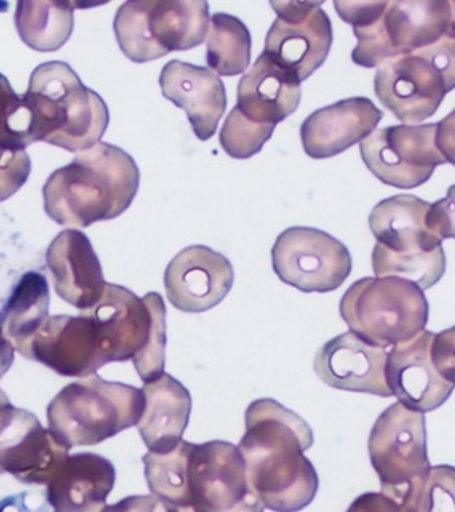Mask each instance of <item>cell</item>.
<instances>
[{
    "label": "cell",
    "instance_id": "26",
    "mask_svg": "<svg viewBox=\"0 0 455 512\" xmlns=\"http://www.w3.org/2000/svg\"><path fill=\"white\" fill-rule=\"evenodd\" d=\"M145 408L139 433L150 452H169L178 446L191 418L192 399L186 387L163 373L142 387Z\"/></svg>",
    "mask_w": 455,
    "mask_h": 512
},
{
    "label": "cell",
    "instance_id": "3",
    "mask_svg": "<svg viewBox=\"0 0 455 512\" xmlns=\"http://www.w3.org/2000/svg\"><path fill=\"white\" fill-rule=\"evenodd\" d=\"M334 5L343 22L355 30L358 44L351 59L364 69L454 38V2L447 0H337Z\"/></svg>",
    "mask_w": 455,
    "mask_h": 512
},
{
    "label": "cell",
    "instance_id": "22",
    "mask_svg": "<svg viewBox=\"0 0 455 512\" xmlns=\"http://www.w3.org/2000/svg\"><path fill=\"white\" fill-rule=\"evenodd\" d=\"M46 262L61 300L74 308H93L104 293L101 262L91 241L82 231L64 230L49 244Z\"/></svg>",
    "mask_w": 455,
    "mask_h": 512
},
{
    "label": "cell",
    "instance_id": "8",
    "mask_svg": "<svg viewBox=\"0 0 455 512\" xmlns=\"http://www.w3.org/2000/svg\"><path fill=\"white\" fill-rule=\"evenodd\" d=\"M360 150L366 168L387 186H423L436 166L454 163V113L438 124L376 129L361 140Z\"/></svg>",
    "mask_w": 455,
    "mask_h": 512
},
{
    "label": "cell",
    "instance_id": "12",
    "mask_svg": "<svg viewBox=\"0 0 455 512\" xmlns=\"http://www.w3.org/2000/svg\"><path fill=\"white\" fill-rule=\"evenodd\" d=\"M351 265L350 251L342 241L309 226L288 228L272 248L275 274L304 293L337 290L350 277Z\"/></svg>",
    "mask_w": 455,
    "mask_h": 512
},
{
    "label": "cell",
    "instance_id": "28",
    "mask_svg": "<svg viewBox=\"0 0 455 512\" xmlns=\"http://www.w3.org/2000/svg\"><path fill=\"white\" fill-rule=\"evenodd\" d=\"M48 314V280L38 272H28L20 278L0 311V329L13 347L22 353L28 340L46 322Z\"/></svg>",
    "mask_w": 455,
    "mask_h": 512
},
{
    "label": "cell",
    "instance_id": "9",
    "mask_svg": "<svg viewBox=\"0 0 455 512\" xmlns=\"http://www.w3.org/2000/svg\"><path fill=\"white\" fill-rule=\"evenodd\" d=\"M454 38L394 57L377 67L374 93L399 121L415 126L431 118L455 87Z\"/></svg>",
    "mask_w": 455,
    "mask_h": 512
},
{
    "label": "cell",
    "instance_id": "6",
    "mask_svg": "<svg viewBox=\"0 0 455 512\" xmlns=\"http://www.w3.org/2000/svg\"><path fill=\"white\" fill-rule=\"evenodd\" d=\"M208 2L204 0H129L117 9L114 35L130 61H156L187 51L207 38Z\"/></svg>",
    "mask_w": 455,
    "mask_h": 512
},
{
    "label": "cell",
    "instance_id": "31",
    "mask_svg": "<svg viewBox=\"0 0 455 512\" xmlns=\"http://www.w3.org/2000/svg\"><path fill=\"white\" fill-rule=\"evenodd\" d=\"M373 270L377 278H402L425 291L434 287L446 272V254L442 248L418 254H395L376 244Z\"/></svg>",
    "mask_w": 455,
    "mask_h": 512
},
{
    "label": "cell",
    "instance_id": "23",
    "mask_svg": "<svg viewBox=\"0 0 455 512\" xmlns=\"http://www.w3.org/2000/svg\"><path fill=\"white\" fill-rule=\"evenodd\" d=\"M166 100L184 109L197 139H212L226 111V90L218 75L205 67L169 61L160 75Z\"/></svg>",
    "mask_w": 455,
    "mask_h": 512
},
{
    "label": "cell",
    "instance_id": "11",
    "mask_svg": "<svg viewBox=\"0 0 455 512\" xmlns=\"http://www.w3.org/2000/svg\"><path fill=\"white\" fill-rule=\"evenodd\" d=\"M369 459L381 480V493L402 506L428 475L425 413L402 404L381 413L369 434Z\"/></svg>",
    "mask_w": 455,
    "mask_h": 512
},
{
    "label": "cell",
    "instance_id": "41",
    "mask_svg": "<svg viewBox=\"0 0 455 512\" xmlns=\"http://www.w3.org/2000/svg\"><path fill=\"white\" fill-rule=\"evenodd\" d=\"M10 404L9 397L0 391V405Z\"/></svg>",
    "mask_w": 455,
    "mask_h": 512
},
{
    "label": "cell",
    "instance_id": "19",
    "mask_svg": "<svg viewBox=\"0 0 455 512\" xmlns=\"http://www.w3.org/2000/svg\"><path fill=\"white\" fill-rule=\"evenodd\" d=\"M233 283L228 257L199 244L182 249L166 267V296L182 313L199 314L215 308L228 296Z\"/></svg>",
    "mask_w": 455,
    "mask_h": 512
},
{
    "label": "cell",
    "instance_id": "10",
    "mask_svg": "<svg viewBox=\"0 0 455 512\" xmlns=\"http://www.w3.org/2000/svg\"><path fill=\"white\" fill-rule=\"evenodd\" d=\"M386 382L399 404L413 412H433L446 404L455 384L454 329L423 330L387 353Z\"/></svg>",
    "mask_w": 455,
    "mask_h": 512
},
{
    "label": "cell",
    "instance_id": "5",
    "mask_svg": "<svg viewBox=\"0 0 455 512\" xmlns=\"http://www.w3.org/2000/svg\"><path fill=\"white\" fill-rule=\"evenodd\" d=\"M142 389L98 376L65 386L48 407V430L64 446H95L139 423Z\"/></svg>",
    "mask_w": 455,
    "mask_h": 512
},
{
    "label": "cell",
    "instance_id": "4",
    "mask_svg": "<svg viewBox=\"0 0 455 512\" xmlns=\"http://www.w3.org/2000/svg\"><path fill=\"white\" fill-rule=\"evenodd\" d=\"M35 142L67 152H85L100 144L109 126V109L85 87L69 64L46 62L33 70L25 95Z\"/></svg>",
    "mask_w": 455,
    "mask_h": 512
},
{
    "label": "cell",
    "instance_id": "17",
    "mask_svg": "<svg viewBox=\"0 0 455 512\" xmlns=\"http://www.w3.org/2000/svg\"><path fill=\"white\" fill-rule=\"evenodd\" d=\"M22 355L64 378H91L108 365L95 322L85 313L48 317L28 340Z\"/></svg>",
    "mask_w": 455,
    "mask_h": 512
},
{
    "label": "cell",
    "instance_id": "2",
    "mask_svg": "<svg viewBox=\"0 0 455 512\" xmlns=\"http://www.w3.org/2000/svg\"><path fill=\"white\" fill-rule=\"evenodd\" d=\"M139 184L134 158L116 145L100 142L49 176L43 187L44 210L70 230L87 228L126 212Z\"/></svg>",
    "mask_w": 455,
    "mask_h": 512
},
{
    "label": "cell",
    "instance_id": "33",
    "mask_svg": "<svg viewBox=\"0 0 455 512\" xmlns=\"http://www.w3.org/2000/svg\"><path fill=\"white\" fill-rule=\"evenodd\" d=\"M402 512H455V470L452 465H436L425 480L400 506Z\"/></svg>",
    "mask_w": 455,
    "mask_h": 512
},
{
    "label": "cell",
    "instance_id": "40",
    "mask_svg": "<svg viewBox=\"0 0 455 512\" xmlns=\"http://www.w3.org/2000/svg\"><path fill=\"white\" fill-rule=\"evenodd\" d=\"M178 512H197L192 506H176Z\"/></svg>",
    "mask_w": 455,
    "mask_h": 512
},
{
    "label": "cell",
    "instance_id": "1",
    "mask_svg": "<svg viewBox=\"0 0 455 512\" xmlns=\"http://www.w3.org/2000/svg\"><path fill=\"white\" fill-rule=\"evenodd\" d=\"M244 418L238 449L260 503L275 512L308 508L319 490V475L304 456L314 443L311 426L273 399L254 400Z\"/></svg>",
    "mask_w": 455,
    "mask_h": 512
},
{
    "label": "cell",
    "instance_id": "36",
    "mask_svg": "<svg viewBox=\"0 0 455 512\" xmlns=\"http://www.w3.org/2000/svg\"><path fill=\"white\" fill-rule=\"evenodd\" d=\"M31 173L30 155L20 152H0V202L20 191Z\"/></svg>",
    "mask_w": 455,
    "mask_h": 512
},
{
    "label": "cell",
    "instance_id": "18",
    "mask_svg": "<svg viewBox=\"0 0 455 512\" xmlns=\"http://www.w3.org/2000/svg\"><path fill=\"white\" fill-rule=\"evenodd\" d=\"M158 293L139 298L129 288L106 283L101 300L83 313L95 322L106 363L132 360L147 347Z\"/></svg>",
    "mask_w": 455,
    "mask_h": 512
},
{
    "label": "cell",
    "instance_id": "38",
    "mask_svg": "<svg viewBox=\"0 0 455 512\" xmlns=\"http://www.w3.org/2000/svg\"><path fill=\"white\" fill-rule=\"evenodd\" d=\"M347 512H402L399 504L384 493H364L351 503Z\"/></svg>",
    "mask_w": 455,
    "mask_h": 512
},
{
    "label": "cell",
    "instance_id": "25",
    "mask_svg": "<svg viewBox=\"0 0 455 512\" xmlns=\"http://www.w3.org/2000/svg\"><path fill=\"white\" fill-rule=\"evenodd\" d=\"M299 101L301 83L262 53L239 82L236 108L249 121L277 126L295 113Z\"/></svg>",
    "mask_w": 455,
    "mask_h": 512
},
{
    "label": "cell",
    "instance_id": "30",
    "mask_svg": "<svg viewBox=\"0 0 455 512\" xmlns=\"http://www.w3.org/2000/svg\"><path fill=\"white\" fill-rule=\"evenodd\" d=\"M194 444L182 439L169 452H148L143 456L147 485L156 498L173 506H189V456Z\"/></svg>",
    "mask_w": 455,
    "mask_h": 512
},
{
    "label": "cell",
    "instance_id": "14",
    "mask_svg": "<svg viewBox=\"0 0 455 512\" xmlns=\"http://www.w3.org/2000/svg\"><path fill=\"white\" fill-rule=\"evenodd\" d=\"M187 480L189 506L197 512H264V504L247 482L243 456L234 444H194Z\"/></svg>",
    "mask_w": 455,
    "mask_h": 512
},
{
    "label": "cell",
    "instance_id": "34",
    "mask_svg": "<svg viewBox=\"0 0 455 512\" xmlns=\"http://www.w3.org/2000/svg\"><path fill=\"white\" fill-rule=\"evenodd\" d=\"M275 127L277 126H265L249 121L234 106L221 127L220 145L234 160H247L264 148Z\"/></svg>",
    "mask_w": 455,
    "mask_h": 512
},
{
    "label": "cell",
    "instance_id": "35",
    "mask_svg": "<svg viewBox=\"0 0 455 512\" xmlns=\"http://www.w3.org/2000/svg\"><path fill=\"white\" fill-rule=\"evenodd\" d=\"M166 350V306L160 293L155 298L153 309V327L147 347L139 355L134 356L135 369L139 373L143 384L155 381L165 373Z\"/></svg>",
    "mask_w": 455,
    "mask_h": 512
},
{
    "label": "cell",
    "instance_id": "32",
    "mask_svg": "<svg viewBox=\"0 0 455 512\" xmlns=\"http://www.w3.org/2000/svg\"><path fill=\"white\" fill-rule=\"evenodd\" d=\"M33 142L25 96L17 95L9 79L0 74V152H20Z\"/></svg>",
    "mask_w": 455,
    "mask_h": 512
},
{
    "label": "cell",
    "instance_id": "21",
    "mask_svg": "<svg viewBox=\"0 0 455 512\" xmlns=\"http://www.w3.org/2000/svg\"><path fill=\"white\" fill-rule=\"evenodd\" d=\"M381 119V109L364 96L317 109L301 126L304 152L314 160L340 155L376 131Z\"/></svg>",
    "mask_w": 455,
    "mask_h": 512
},
{
    "label": "cell",
    "instance_id": "27",
    "mask_svg": "<svg viewBox=\"0 0 455 512\" xmlns=\"http://www.w3.org/2000/svg\"><path fill=\"white\" fill-rule=\"evenodd\" d=\"M18 36L39 53L61 49L74 31V5L57 0H22L15 10Z\"/></svg>",
    "mask_w": 455,
    "mask_h": 512
},
{
    "label": "cell",
    "instance_id": "20",
    "mask_svg": "<svg viewBox=\"0 0 455 512\" xmlns=\"http://www.w3.org/2000/svg\"><path fill=\"white\" fill-rule=\"evenodd\" d=\"M386 360L384 348L345 332L317 352L314 369L322 382L338 391L392 397L386 382Z\"/></svg>",
    "mask_w": 455,
    "mask_h": 512
},
{
    "label": "cell",
    "instance_id": "37",
    "mask_svg": "<svg viewBox=\"0 0 455 512\" xmlns=\"http://www.w3.org/2000/svg\"><path fill=\"white\" fill-rule=\"evenodd\" d=\"M103 512H178L176 506L153 495L129 496L119 503L106 506Z\"/></svg>",
    "mask_w": 455,
    "mask_h": 512
},
{
    "label": "cell",
    "instance_id": "7",
    "mask_svg": "<svg viewBox=\"0 0 455 512\" xmlns=\"http://www.w3.org/2000/svg\"><path fill=\"white\" fill-rule=\"evenodd\" d=\"M340 314L350 332L386 350L425 330L429 304L425 291L407 280L366 277L345 291Z\"/></svg>",
    "mask_w": 455,
    "mask_h": 512
},
{
    "label": "cell",
    "instance_id": "42",
    "mask_svg": "<svg viewBox=\"0 0 455 512\" xmlns=\"http://www.w3.org/2000/svg\"><path fill=\"white\" fill-rule=\"evenodd\" d=\"M0 512H2V509H0Z\"/></svg>",
    "mask_w": 455,
    "mask_h": 512
},
{
    "label": "cell",
    "instance_id": "15",
    "mask_svg": "<svg viewBox=\"0 0 455 512\" xmlns=\"http://www.w3.org/2000/svg\"><path fill=\"white\" fill-rule=\"evenodd\" d=\"M322 2H272L277 12L264 53L299 83L309 79L329 56L334 31Z\"/></svg>",
    "mask_w": 455,
    "mask_h": 512
},
{
    "label": "cell",
    "instance_id": "16",
    "mask_svg": "<svg viewBox=\"0 0 455 512\" xmlns=\"http://www.w3.org/2000/svg\"><path fill=\"white\" fill-rule=\"evenodd\" d=\"M67 457L69 447L36 415L12 404L0 405V473L30 485H48Z\"/></svg>",
    "mask_w": 455,
    "mask_h": 512
},
{
    "label": "cell",
    "instance_id": "24",
    "mask_svg": "<svg viewBox=\"0 0 455 512\" xmlns=\"http://www.w3.org/2000/svg\"><path fill=\"white\" fill-rule=\"evenodd\" d=\"M116 483L113 462L93 452L64 460L48 482V501L54 512H103Z\"/></svg>",
    "mask_w": 455,
    "mask_h": 512
},
{
    "label": "cell",
    "instance_id": "13",
    "mask_svg": "<svg viewBox=\"0 0 455 512\" xmlns=\"http://www.w3.org/2000/svg\"><path fill=\"white\" fill-rule=\"evenodd\" d=\"M376 244L395 254H418L442 248L454 238V189L436 204L415 196L389 197L369 215Z\"/></svg>",
    "mask_w": 455,
    "mask_h": 512
},
{
    "label": "cell",
    "instance_id": "39",
    "mask_svg": "<svg viewBox=\"0 0 455 512\" xmlns=\"http://www.w3.org/2000/svg\"><path fill=\"white\" fill-rule=\"evenodd\" d=\"M13 358H15V347L4 332L0 329V379L4 378L5 373L9 371L10 366L13 365Z\"/></svg>",
    "mask_w": 455,
    "mask_h": 512
},
{
    "label": "cell",
    "instance_id": "29",
    "mask_svg": "<svg viewBox=\"0 0 455 512\" xmlns=\"http://www.w3.org/2000/svg\"><path fill=\"white\" fill-rule=\"evenodd\" d=\"M207 66L213 74L234 77L251 64V33L239 18L215 14L207 33Z\"/></svg>",
    "mask_w": 455,
    "mask_h": 512
}]
</instances>
